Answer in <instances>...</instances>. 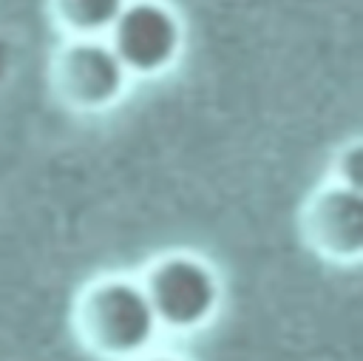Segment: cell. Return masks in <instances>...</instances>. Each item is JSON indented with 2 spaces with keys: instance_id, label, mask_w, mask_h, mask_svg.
<instances>
[{
  "instance_id": "obj_1",
  "label": "cell",
  "mask_w": 363,
  "mask_h": 361,
  "mask_svg": "<svg viewBox=\"0 0 363 361\" xmlns=\"http://www.w3.org/2000/svg\"><path fill=\"white\" fill-rule=\"evenodd\" d=\"M77 330L94 352L136 361L156 344L162 321L142 281L108 276L82 293L77 304Z\"/></svg>"
},
{
  "instance_id": "obj_2",
  "label": "cell",
  "mask_w": 363,
  "mask_h": 361,
  "mask_svg": "<svg viewBox=\"0 0 363 361\" xmlns=\"http://www.w3.org/2000/svg\"><path fill=\"white\" fill-rule=\"evenodd\" d=\"M150 304L170 330H199L213 321L221 307V281L213 264L193 253H170L150 264L142 279Z\"/></svg>"
},
{
  "instance_id": "obj_3",
  "label": "cell",
  "mask_w": 363,
  "mask_h": 361,
  "mask_svg": "<svg viewBox=\"0 0 363 361\" xmlns=\"http://www.w3.org/2000/svg\"><path fill=\"white\" fill-rule=\"evenodd\" d=\"M108 43L128 74L153 77L179 60L184 48V26L162 0H130L108 31Z\"/></svg>"
},
{
  "instance_id": "obj_4",
  "label": "cell",
  "mask_w": 363,
  "mask_h": 361,
  "mask_svg": "<svg viewBox=\"0 0 363 361\" xmlns=\"http://www.w3.org/2000/svg\"><path fill=\"white\" fill-rule=\"evenodd\" d=\"M128 68L102 37H74L54 63V85L77 111L113 105L128 85Z\"/></svg>"
},
{
  "instance_id": "obj_5",
  "label": "cell",
  "mask_w": 363,
  "mask_h": 361,
  "mask_svg": "<svg viewBox=\"0 0 363 361\" xmlns=\"http://www.w3.org/2000/svg\"><path fill=\"white\" fill-rule=\"evenodd\" d=\"M306 236L315 250L332 259H360L363 253V193L335 182L315 193L306 208Z\"/></svg>"
},
{
  "instance_id": "obj_6",
  "label": "cell",
  "mask_w": 363,
  "mask_h": 361,
  "mask_svg": "<svg viewBox=\"0 0 363 361\" xmlns=\"http://www.w3.org/2000/svg\"><path fill=\"white\" fill-rule=\"evenodd\" d=\"M130 0H54L60 26L74 37H102Z\"/></svg>"
},
{
  "instance_id": "obj_7",
  "label": "cell",
  "mask_w": 363,
  "mask_h": 361,
  "mask_svg": "<svg viewBox=\"0 0 363 361\" xmlns=\"http://www.w3.org/2000/svg\"><path fill=\"white\" fill-rule=\"evenodd\" d=\"M340 162H346V165H340V179L337 182H343V185H352V188H360V145L354 142L343 156H340Z\"/></svg>"
},
{
  "instance_id": "obj_8",
  "label": "cell",
  "mask_w": 363,
  "mask_h": 361,
  "mask_svg": "<svg viewBox=\"0 0 363 361\" xmlns=\"http://www.w3.org/2000/svg\"><path fill=\"white\" fill-rule=\"evenodd\" d=\"M136 361H187V358H179V355H164V352H153V355H142Z\"/></svg>"
}]
</instances>
